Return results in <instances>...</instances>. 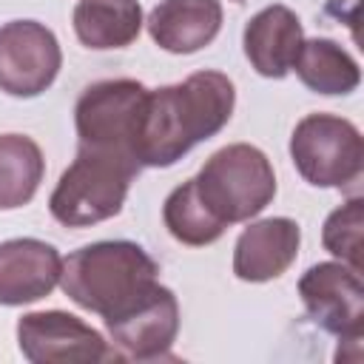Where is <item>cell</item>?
Listing matches in <instances>:
<instances>
[{"instance_id": "12", "label": "cell", "mask_w": 364, "mask_h": 364, "mask_svg": "<svg viewBox=\"0 0 364 364\" xmlns=\"http://www.w3.org/2000/svg\"><path fill=\"white\" fill-rule=\"evenodd\" d=\"M301 230L293 219L276 216L242 230L233 250V273L242 282H270L282 276L299 253Z\"/></svg>"}, {"instance_id": "1", "label": "cell", "mask_w": 364, "mask_h": 364, "mask_svg": "<svg viewBox=\"0 0 364 364\" xmlns=\"http://www.w3.org/2000/svg\"><path fill=\"white\" fill-rule=\"evenodd\" d=\"M233 82L219 71H196L185 82L145 94L134 154L139 165L168 168L196 142L210 139L233 114Z\"/></svg>"}, {"instance_id": "13", "label": "cell", "mask_w": 364, "mask_h": 364, "mask_svg": "<svg viewBox=\"0 0 364 364\" xmlns=\"http://www.w3.org/2000/svg\"><path fill=\"white\" fill-rule=\"evenodd\" d=\"M304 43L301 23L287 6H267L245 26V54L262 77L282 80Z\"/></svg>"}, {"instance_id": "18", "label": "cell", "mask_w": 364, "mask_h": 364, "mask_svg": "<svg viewBox=\"0 0 364 364\" xmlns=\"http://www.w3.org/2000/svg\"><path fill=\"white\" fill-rule=\"evenodd\" d=\"M162 219H165V228L171 230V236L182 245H191V247H202V245L216 242L228 228L202 202L193 179H188L171 191V196L165 199V208H162Z\"/></svg>"}, {"instance_id": "20", "label": "cell", "mask_w": 364, "mask_h": 364, "mask_svg": "<svg viewBox=\"0 0 364 364\" xmlns=\"http://www.w3.org/2000/svg\"><path fill=\"white\" fill-rule=\"evenodd\" d=\"M358 6L361 0H327V14L338 17L341 23H347L355 34V26H358Z\"/></svg>"}, {"instance_id": "3", "label": "cell", "mask_w": 364, "mask_h": 364, "mask_svg": "<svg viewBox=\"0 0 364 364\" xmlns=\"http://www.w3.org/2000/svg\"><path fill=\"white\" fill-rule=\"evenodd\" d=\"M139 168L128 154L80 145L77 159L63 171L48 199L51 216L65 228H85L117 216Z\"/></svg>"}, {"instance_id": "17", "label": "cell", "mask_w": 364, "mask_h": 364, "mask_svg": "<svg viewBox=\"0 0 364 364\" xmlns=\"http://www.w3.org/2000/svg\"><path fill=\"white\" fill-rule=\"evenodd\" d=\"M43 151L31 136L3 134L0 136V210L31 202L43 182Z\"/></svg>"}, {"instance_id": "19", "label": "cell", "mask_w": 364, "mask_h": 364, "mask_svg": "<svg viewBox=\"0 0 364 364\" xmlns=\"http://www.w3.org/2000/svg\"><path fill=\"white\" fill-rule=\"evenodd\" d=\"M321 242L324 247L338 256L341 262H347L353 270L361 273V250H364V202L358 196H353L350 202H344L341 208H336L321 230Z\"/></svg>"}, {"instance_id": "14", "label": "cell", "mask_w": 364, "mask_h": 364, "mask_svg": "<svg viewBox=\"0 0 364 364\" xmlns=\"http://www.w3.org/2000/svg\"><path fill=\"white\" fill-rule=\"evenodd\" d=\"M219 0H162L148 17L154 43L173 54H193L205 48L219 34Z\"/></svg>"}, {"instance_id": "8", "label": "cell", "mask_w": 364, "mask_h": 364, "mask_svg": "<svg viewBox=\"0 0 364 364\" xmlns=\"http://www.w3.org/2000/svg\"><path fill=\"white\" fill-rule=\"evenodd\" d=\"M63 54L51 28L37 20H11L0 26V88L11 97H37L46 91Z\"/></svg>"}, {"instance_id": "2", "label": "cell", "mask_w": 364, "mask_h": 364, "mask_svg": "<svg viewBox=\"0 0 364 364\" xmlns=\"http://www.w3.org/2000/svg\"><path fill=\"white\" fill-rule=\"evenodd\" d=\"M156 262L134 242H94L74 250L60 270L63 293L102 318H111L156 284Z\"/></svg>"}, {"instance_id": "7", "label": "cell", "mask_w": 364, "mask_h": 364, "mask_svg": "<svg viewBox=\"0 0 364 364\" xmlns=\"http://www.w3.org/2000/svg\"><path fill=\"white\" fill-rule=\"evenodd\" d=\"M299 296L307 316L321 330L347 344H361L364 336V284L361 273L338 262L310 267L299 282Z\"/></svg>"}, {"instance_id": "15", "label": "cell", "mask_w": 364, "mask_h": 364, "mask_svg": "<svg viewBox=\"0 0 364 364\" xmlns=\"http://www.w3.org/2000/svg\"><path fill=\"white\" fill-rule=\"evenodd\" d=\"M142 9L136 0H80L74 6V31L88 48H122L139 37Z\"/></svg>"}, {"instance_id": "10", "label": "cell", "mask_w": 364, "mask_h": 364, "mask_svg": "<svg viewBox=\"0 0 364 364\" xmlns=\"http://www.w3.org/2000/svg\"><path fill=\"white\" fill-rule=\"evenodd\" d=\"M108 336L131 358H159L176 338L179 304L176 296L159 282L122 313L105 318Z\"/></svg>"}, {"instance_id": "4", "label": "cell", "mask_w": 364, "mask_h": 364, "mask_svg": "<svg viewBox=\"0 0 364 364\" xmlns=\"http://www.w3.org/2000/svg\"><path fill=\"white\" fill-rule=\"evenodd\" d=\"M193 182L202 202L225 225L247 222L276 196V176L267 156L247 142L219 148Z\"/></svg>"}, {"instance_id": "11", "label": "cell", "mask_w": 364, "mask_h": 364, "mask_svg": "<svg viewBox=\"0 0 364 364\" xmlns=\"http://www.w3.org/2000/svg\"><path fill=\"white\" fill-rule=\"evenodd\" d=\"M63 259L40 239H11L0 245V304H28L54 290Z\"/></svg>"}, {"instance_id": "16", "label": "cell", "mask_w": 364, "mask_h": 364, "mask_svg": "<svg viewBox=\"0 0 364 364\" xmlns=\"http://www.w3.org/2000/svg\"><path fill=\"white\" fill-rule=\"evenodd\" d=\"M299 80L316 94H350L358 88V63L333 40H304L293 63Z\"/></svg>"}, {"instance_id": "6", "label": "cell", "mask_w": 364, "mask_h": 364, "mask_svg": "<svg viewBox=\"0 0 364 364\" xmlns=\"http://www.w3.org/2000/svg\"><path fill=\"white\" fill-rule=\"evenodd\" d=\"M145 94L148 88L136 80H102L88 85L74 108L80 145L117 151L136 159L134 142Z\"/></svg>"}, {"instance_id": "5", "label": "cell", "mask_w": 364, "mask_h": 364, "mask_svg": "<svg viewBox=\"0 0 364 364\" xmlns=\"http://www.w3.org/2000/svg\"><path fill=\"white\" fill-rule=\"evenodd\" d=\"M290 156L310 185L350 188L364 171V139L344 117L307 114L290 136Z\"/></svg>"}, {"instance_id": "9", "label": "cell", "mask_w": 364, "mask_h": 364, "mask_svg": "<svg viewBox=\"0 0 364 364\" xmlns=\"http://www.w3.org/2000/svg\"><path fill=\"white\" fill-rule=\"evenodd\" d=\"M17 341L23 355L34 364H94L114 358L91 324L63 310L23 316L17 324Z\"/></svg>"}]
</instances>
